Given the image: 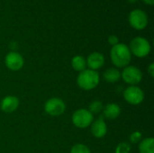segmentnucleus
I'll return each mask as SVG.
<instances>
[{
    "label": "nucleus",
    "instance_id": "1",
    "mask_svg": "<svg viewBox=\"0 0 154 153\" xmlns=\"http://www.w3.org/2000/svg\"><path fill=\"white\" fill-rule=\"evenodd\" d=\"M110 58L113 64L117 68H125L129 66L132 54L129 47L125 43H118L111 48Z\"/></svg>",
    "mask_w": 154,
    "mask_h": 153
},
{
    "label": "nucleus",
    "instance_id": "2",
    "mask_svg": "<svg viewBox=\"0 0 154 153\" xmlns=\"http://www.w3.org/2000/svg\"><path fill=\"white\" fill-rule=\"evenodd\" d=\"M100 81L99 74L96 70L92 69H85L81 71L78 78H77V83L78 86L84 90H92L96 88Z\"/></svg>",
    "mask_w": 154,
    "mask_h": 153
},
{
    "label": "nucleus",
    "instance_id": "3",
    "mask_svg": "<svg viewBox=\"0 0 154 153\" xmlns=\"http://www.w3.org/2000/svg\"><path fill=\"white\" fill-rule=\"evenodd\" d=\"M128 47L131 51V54L134 55L137 58H144L148 56L152 50V47L149 41L144 37L141 36L134 38Z\"/></svg>",
    "mask_w": 154,
    "mask_h": 153
},
{
    "label": "nucleus",
    "instance_id": "4",
    "mask_svg": "<svg viewBox=\"0 0 154 153\" xmlns=\"http://www.w3.org/2000/svg\"><path fill=\"white\" fill-rule=\"evenodd\" d=\"M129 24L137 31L145 29L149 23V17L147 14L142 9H134L128 15Z\"/></svg>",
    "mask_w": 154,
    "mask_h": 153
},
{
    "label": "nucleus",
    "instance_id": "5",
    "mask_svg": "<svg viewBox=\"0 0 154 153\" xmlns=\"http://www.w3.org/2000/svg\"><path fill=\"white\" fill-rule=\"evenodd\" d=\"M94 121L93 115L85 108H80L75 111L72 115V123L73 124L80 129L88 128L91 125Z\"/></svg>",
    "mask_w": 154,
    "mask_h": 153
},
{
    "label": "nucleus",
    "instance_id": "6",
    "mask_svg": "<svg viewBox=\"0 0 154 153\" xmlns=\"http://www.w3.org/2000/svg\"><path fill=\"white\" fill-rule=\"evenodd\" d=\"M121 78L125 83L131 86H136L143 79V72L136 66H127L121 73Z\"/></svg>",
    "mask_w": 154,
    "mask_h": 153
},
{
    "label": "nucleus",
    "instance_id": "7",
    "mask_svg": "<svg viewBox=\"0 0 154 153\" xmlns=\"http://www.w3.org/2000/svg\"><path fill=\"white\" fill-rule=\"evenodd\" d=\"M44 110L49 115L57 117L64 114L66 110V105L62 99L52 97L46 101L44 105Z\"/></svg>",
    "mask_w": 154,
    "mask_h": 153
},
{
    "label": "nucleus",
    "instance_id": "8",
    "mask_svg": "<svg viewBox=\"0 0 154 153\" xmlns=\"http://www.w3.org/2000/svg\"><path fill=\"white\" fill-rule=\"evenodd\" d=\"M125 100L133 106H137L143 103L144 99L143 91L137 86H130L124 91Z\"/></svg>",
    "mask_w": 154,
    "mask_h": 153
},
{
    "label": "nucleus",
    "instance_id": "9",
    "mask_svg": "<svg viewBox=\"0 0 154 153\" xmlns=\"http://www.w3.org/2000/svg\"><path fill=\"white\" fill-rule=\"evenodd\" d=\"M5 64L8 69L12 71H17L23 67L24 60L20 53L16 51H10L5 55Z\"/></svg>",
    "mask_w": 154,
    "mask_h": 153
},
{
    "label": "nucleus",
    "instance_id": "10",
    "mask_svg": "<svg viewBox=\"0 0 154 153\" xmlns=\"http://www.w3.org/2000/svg\"><path fill=\"white\" fill-rule=\"evenodd\" d=\"M86 61H87V67H88L89 69L97 70L104 66L105 57L102 53L98 51H94L88 55Z\"/></svg>",
    "mask_w": 154,
    "mask_h": 153
},
{
    "label": "nucleus",
    "instance_id": "11",
    "mask_svg": "<svg viewBox=\"0 0 154 153\" xmlns=\"http://www.w3.org/2000/svg\"><path fill=\"white\" fill-rule=\"evenodd\" d=\"M19 106V99L14 96H7L0 102V109L7 114L14 112Z\"/></svg>",
    "mask_w": 154,
    "mask_h": 153
},
{
    "label": "nucleus",
    "instance_id": "12",
    "mask_svg": "<svg viewBox=\"0 0 154 153\" xmlns=\"http://www.w3.org/2000/svg\"><path fill=\"white\" fill-rule=\"evenodd\" d=\"M90 126H91V129H90L91 133L93 134L94 137L101 139L104 136H106L107 133V126L102 117L98 118L96 121H93Z\"/></svg>",
    "mask_w": 154,
    "mask_h": 153
},
{
    "label": "nucleus",
    "instance_id": "13",
    "mask_svg": "<svg viewBox=\"0 0 154 153\" xmlns=\"http://www.w3.org/2000/svg\"><path fill=\"white\" fill-rule=\"evenodd\" d=\"M104 116L108 119V120H115L116 119L120 114H121V108L118 105L115 104V103H111V104H107L104 109Z\"/></svg>",
    "mask_w": 154,
    "mask_h": 153
},
{
    "label": "nucleus",
    "instance_id": "14",
    "mask_svg": "<svg viewBox=\"0 0 154 153\" xmlns=\"http://www.w3.org/2000/svg\"><path fill=\"white\" fill-rule=\"evenodd\" d=\"M104 78L108 83H116L121 78V72L116 68H109L105 71Z\"/></svg>",
    "mask_w": 154,
    "mask_h": 153
},
{
    "label": "nucleus",
    "instance_id": "15",
    "mask_svg": "<svg viewBox=\"0 0 154 153\" xmlns=\"http://www.w3.org/2000/svg\"><path fill=\"white\" fill-rule=\"evenodd\" d=\"M71 66H72L73 69H75L76 71L81 72V71L85 70L86 68H87L86 59L83 56L76 55L71 60Z\"/></svg>",
    "mask_w": 154,
    "mask_h": 153
},
{
    "label": "nucleus",
    "instance_id": "16",
    "mask_svg": "<svg viewBox=\"0 0 154 153\" xmlns=\"http://www.w3.org/2000/svg\"><path fill=\"white\" fill-rule=\"evenodd\" d=\"M140 153H154V140L152 137L143 140L139 144Z\"/></svg>",
    "mask_w": 154,
    "mask_h": 153
},
{
    "label": "nucleus",
    "instance_id": "17",
    "mask_svg": "<svg viewBox=\"0 0 154 153\" xmlns=\"http://www.w3.org/2000/svg\"><path fill=\"white\" fill-rule=\"evenodd\" d=\"M103 109H104V106H103L102 102L97 100V101H93V102L89 105V108H88V110L92 115H94V114H98V113H100Z\"/></svg>",
    "mask_w": 154,
    "mask_h": 153
},
{
    "label": "nucleus",
    "instance_id": "18",
    "mask_svg": "<svg viewBox=\"0 0 154 153\" xmlns=\"http://www.w3.org/2000/svg\"><path fill=\"white\" fill-rule=\"evenodd\" d=\"M70 153H91V151L87 145L82 143H78L71 148Z\"/></svg>",
    "mask_w": 154,
    "mask_h": 153
},
{
    "label": "nucleus",
    "instance_id": "19",
    "mask_svg": "<svg viewBox=\"0 0 154 153\" xmlns=\"http://www.w3.org/2000/svg\"><path fill=\"white\" fill-rule=\"evenodd\" d=\"M131 145L127 142H121L116 148L115 153H130Z\"/></svg>",
    "mask_w": 154,
    "mask_h": 153
},
{
    "label": "nucleus",
    "instance_id": "20",
    "mask_svg": "<svg viewBox=\"0 0 154 153\" xmlns=\"http://www.w3.org/2000/svg\"><path fill=\"white\" fill-rule=\"evenodd\" d=\"M141 140H142V133H140L139 131H135L130 135V142L134 144L140 142Z\"/></svg>",
    "mask_w": 154,
    "mask_h": 153
},
{
    "label": "nucleus",
    "instance_id": "21",
    "mask_svg": "<svg viewBox=\"0 0 154 153\" xmlns=\"http://www.w3.org/2000/svg\"><path fill=\"white\" fill-rule=\"evenodd\" d=\"M107 41H108V43H109L110 45H112V47H113V46H115V45H116V44L119 43V38H118L116 35L112 34V35H110V36L108 37Z\"/></svg>",
    "mask_w": 154,
    "mask_h": 153
},
{
    "label": "nucleus",
    "instance_id": "22",
    "mask_svg": "<svg viewBox=\"0 0 154 153\" xmlns=\"http://www.w3.org/2000/svg\"><path fill=\"white\" fill-rule=\"evenodd\" d=\"M147 70H148V73L150 74V76H151L152 78H154V63L153 62H152V63L149 65V67H148Z\"/></svg>",
    "mask_w": 154,
    "mask_h": 153
},
{
    "label": "nucleus",
    "instance_id": "23",
    "mask_svg": "<svg viewBox=\"0 0 154 153\" xmlns=\"http://www.w3.org/2000/svg\"><path fill=\"white\" fill-rule=\"evenodd\" d=\"M143 1L148 5H152L154 4V0H143Z\"/></svg>",
    "mask_w": 154,
    "mask_h": 153
},
{
    "label": "nucleus",
    "instance_id": "24",
    "mask_svg": "<svg viewBox=\"0 0 154 153\" xmlns=\"http://www.w3.org/2000/svg\"><path fill=\"white\" fill-rule=\"evenodd\" d=\"M127 1H128L129 3H131V4H134V3H136L138 0H127Z\"/></svg>",
    "mask_w": 154,
    "mask_h": 153
}]
</instances>
